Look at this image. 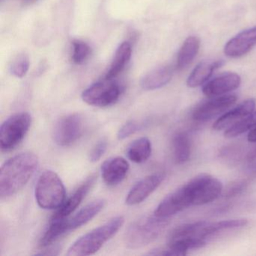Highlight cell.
I'll list each match as a JSON object with an SVG mask.
<instances>
[{
    "label": "cell",
    "mask_w": 256,
    "mask_h": 256,
    "mask_svg": "<svg viewBox=\"0 0 256 256\" xmlns=\"http://www.w3.org/2000/svg\"><path fill=\"white\" fill-rule=\"evenodd\" d=\"M143 124L138 122L136 120H130L124 124L119 131H118V137L119 140H124L127 138L131 136L132 134H134L136 132L142 130Z\"/></svg>",
    "instance_id": "obj_30"
},
{
    "label": "cell",
    "mask_w": 256,
    "mask_h": 256,
    "mask_svg": "<svg viewBox=\"0 0 256 256\" xmlns=\"http://www.w3.org/2000/svg\"><path fill=\"white\" fill-rule=\"evenodd\" d=\"M247 140L248 142L252 143H256V126H254L251 131L248 132V136H247Z\"/></svg>",
    "instance_id": "obj_33"
},
{
    "label": "cell",
    "mask_w": 256,
    "mask_h": 256,
    "mask_svg": "<svg viewBox=\"0 0 256 256\" xmlns=\"http://www.w3.org/2000/svg\"><path fill=\"white\" fill-rule=\"evenodd\" d=\"M256 126V110L253 112L251 114L242 119V120L236 122L232 126L229 127L224 132V136L226 138H234L242 133L246 132L248 130Z\"/></svg>",
    "instance_id": "obj_27"
},
{
    "label": "cell",
    "mask_w": 256,
    "mask_h": 256,
    "mask_svg": "<svg viewBox=\"0 0 256 256\" xmlns=\"http://www.w3.org/2000/svg\"><path fill=\"white\" fill-rule=\"evenodd\" d=\"M72 60L76 64H84L90 56L91 48L86 43L80 40L72 42Z\"/></svg>",
    "instance_id": "obj_28"
},
{
    "label": "cell",
    "mask_w": 256,
    "mask_h": 256,
    "mask_svg": "<svg viewBox=\"0 0 256 256\" xmlns=\"http://www.w3.org/2000/svg\"><path fill=\"white\" fill-rule=\"evenodd\" d=\"M256 108V100L253 98L246 100L244 102L236 106L234 108L224 113L216 121L212 126V128L216 131L227 130L229 127L236 124L239 121L242 120L248 115L254 112Z\"/></svg>",
    "instance_id": "obj_15"
},
{
    "label": "cell",
    "mask_w": 256,
    "mask_h": 256,
    "mask_svg": "<svg viewBox=\"0 0 256 256\" xmlns=\"http://www.w3.org/2000/svg\"><path fill=\"white\" fill-rule=\"evenodd\" d=\"M96 179V176L95 174L90 176L74 192V193L67 200H65V202L58 209V212L54 215V216L60 217V218H67L70 216L83 202L86 194L89 193L91 188L94 186Z\"/></svg>",
    "instance_id": "obj_16"
},
{
    "label": "cell",
    "mask_w": 256,
    "mask_h": 256,
    "mask_svg": "<svg viewBox=\"0 0 256 256\" xmlns=\"http://www.w3.org/2000/svg\"><path fill=\"white\" fill-rule=\"evenodd\" d=\"M235 95H226L214 97L198 106L193 112V118L199 122H206L227 110L236 102Z\"/></svg>",
    "instance_id": "obj_10"
},
{
    "label": "cell",
    "mask_w": 256,
    "mask_h": 256,
    "mask_svg": "<svg viewBox=\"0 0 256 256\" xmlns=\"http://www.w3.org/2000/svg\"><path fill=\"white\" fill-rule=\"evenodd\" d=\"M84 118L79 114H72L60 119L53 130V138L61 146L76 143L84 132Z\"/></svg>",
    "instance_id": "obj_8"
},
{
    "label": "cell",
    "mask_w": 256,
    "mask_h": 256,
    "mask_svg": "<svg viewBox=\"0 0 256 256\" xmlns=\"http://www.w3.org/2000/svg\"><path fill=\"white\" fill-rule=\"evenodd\" d=\"M29 68L30 60L26 54L19 55L10 67L12 74L20 78L26 76Z\"/></svg>",
    "instance_id": "obj_29"
},
{
    "label": "cell",
    "mask_w": 256,
    "mask_h": 256,
    "mask_svg": "<svg viewBox=\"0 0 256 256\" xmlns=\"http://www.w3.org/2000/svg\"><path fill=\"white\" fill-rule=\"evenodd\" d=\"M168 218L154 215L144 216L130 224L126 232L125 244L130 248L145 246L155 240L167 226Z\"/></svg>",
    "instance_id": "obj_3"
},
{
    "label": "cell",
    "mask_w": 256,
    "mask_h": 256,
    "mask_svg": "<svg viewBox=\"0 0 256 256\" xmlns=\"http://www.w3.org/2000/svg\"><path fill=\"white\" fill-rule=\"evenodd\" d=\"M130 164L120 156L112 157L102 164L101 172L103 180L109 186L120 184L128 174Z\"/></svg>",
    "instance_id": "obj_14"
},
{
    "label": "cell",
    "mask_w": 256,
    "mask_h": 256,
    "mask_svg": "<svg viewBox=\"0 0 256 256\" xmlns=\"http://www.w3.org/2000/svg\"><path fill=\"white\" fill-rule=\"evenodd\" d=\"M192 205H204L214 202L222 192V184L212 175L203 173L186 184Z\"/></svg>",
    "instance_id": "obj_6"
},
{
    "label": "cell",
    "mask_w": 256,
    "mask_h": 256,
    "mask_svg": "<svg viewBox=\"0 0 256 256\" xmlns=\"http://www.w3.org/2000/svg\"><path fill=\"white\" fill-rule=\"evenodd\" d=\"M256 46V26L235 36L224 46V52L229 58H238L248 54Z\"/></svg>",
    "instance_id": "obj_12"
},
{
    "label": "cell",
    "mask_w": 256,
    "mask_h": 256,
    "mask_svg": "<svg viewBox=\"0 0 256 256\" xmlns=\"http://www.w3.org/2000/svg\"><path fill=\"white\" fill-rule=\"evenodd\" d=\"M124 223V217H114L74 241L68 248L67 256H86L94 254L116 235Z\"/></svg>",
    "instance_id": "obj_2"
},
{
    "label": "cell",
    "mask_w": 256,
    "mask_h": 256,
    "mask_svg": "<svg viewBox=\"0 0 256 256\" xmlns=\"http://www.w3.org/2000/svg\"><path fill=\"white\" fill-rule=\"evenodd\" d=\"M240 84L241 78L239 74L224 73L208 82L204 86L202 92L206 96L214 98L238 89Z\"/></svg>",
    "instance_id": "obj_13"
},
{
    "label": "cell",
    "mask_w": 256,
    "mask_h": 256,
    "mask_svg": "<svg viewBox=\"0 0 256 256\" xmlns=\"http://www.w3.org/2000/svg\"><path fill=\"white\" fill-rule=\"evenodd\" d=\"M248 223L246 218H235V220H223L216 222H208L204 228V234L206 238L227 229L238 228L244 227Z\"/></svg>",
    "instance_id": "obj_26"
},
{
    "label": "cell",
    "mask_w": 256,
    "mask_h": 256,
    "mask_svg": "<svg viewBox=\"0 0 256 256\" xmlns=\"http://www.w3.org/2000/svg\"><path fill=\"white\" fill-rule=\"evenodd\" d=\"M174 156L178 164L186 162L191 155V144L185 132H179L173 138Z\"/></svg>",
    "instance_id": "obj_25"
},
{
    "label": "cell",
    "mask_w": 256,
    "mask_h": 256,
    "mask_svg": "<svg viewBox=\"0 0 256 256\" xmlns=\"http://www.w3.org/2000/svg\"><path fill=\"white\" fill-rule=\"evenodd\" d=\"M164 178V174L158 173L145 176L132 187L126 198V204L134 206L142 203L160 186Z\"/></svg>",
    "instance_id": "obj_11"
},
{
    "label": "cell",
    "mask_w": 256,
    "mask_h": 256,
    "mask_svg": "<svg viewBox=\"0 0 256 256\" xmlns=\"http://www.w3.org/2000/svg\"><path fill=\"white\" fill-rule=\"evenodd\" d=\"M68 218V217H67ZM67 218H60L53 216L50 220V224L42 236L40 240V246L47 247L60 238L62 234L68 232L67 226Z\"/></svg>",
    "instance_id": "obj_24"
},
{
    "label": "cell",
    "mask_w": 256,
    "mask_h": 256,
    "mask_svg": "<svg viewBox=\"0 0 256 256\" xmlns=\"http://www.w3.org/2000/svg\"><path fill=\"white\" fill-rule=\"evenodd\" d=\"M173 70L170 66H161L145 74L140 80L144 90H155L166 86L172 80Z\"/></svg>",
    "instance_id": "obj_18"
},
{
    "label": "cell",
    "mask_w": 256,
    "mask_h": 256,
    "mask_svg": "<svg viewBox=\"0 0 256 256\" xmlns=\"http://www.w3.org/2000/svg\"><path fill=\"white\" fill-rule=\"evenodd\" d=\"M122 88L113 80L104 79L85 90L82 100L89 106L104 108L115 104L119 100Z\"/></svg>",
    "instance_id": "obj_7"
},
{
    "label": "cell",
    "mask_w": 256,
    "mask_h": 256,
    "mask_svg": "<svg viewBox=\"0 0 256 256\" xmlns=\"http://www.w3.org/2000/svg\"><path fill=\"white\" fill-rule=\"evenodd\" d=\"M37 1H38V0H23V2L25 6H29L35 4Z\"/></svg>",
    "instance_id": "obj_34"
},
{
    "label": "cell",
    "mask_w": 256,
    "mask_h": 256,
    "mask_svg": "<svg viewBox=\"0 0 256 256\" xmlns=\"http://www.w3.org/2000/svg\"><path fill=\"white\" fill-rule=\"evenodd\" d=\"M246 186V182L245 181L239 180L232 182L226 190V197H234L240 194L242 190H245Z\"/></svg>",
    "instance_id": "obj_32"
},
{
    "label": "cell",
    "mask_w": 256,
    "mask_h": 256,
    "mask_svg": "<svg viewBox=\"0 0 256 256\" xmlns=\"http://www.w3.org/2000/svg\"><path fill=\"white\" fill-rule=\"evenodd\" d=\"M152 152V144L148 138L136 139L128 146L127 156L132 162L138 164L145 162Z\"/></svg>",
    "instance_id": "obj_23"
},
{
    "label": "cell",
    "mask_w": 256,
    "mask_h": 256,
    "mask_svg": "<svg viewBox=\"0 0 256 256\" xmlns=\"http://www.w3.org/2000/svg\"><path fill=\"white\" fill-rule=\"evenodd\" d=\"M106 204V200L104 199H96L88 204L72 216H68L67 218L68 232L76 230L89 222L104 209Z\"/></svg>",
    "instance_id": "obj_17"
},
{
    "label": "cell",
    "mask_w": 256,
    "mask_h": 256,
    "mask_svg": "<svg viewBox=\"0 0 256 256\" xmlns=\"http://www.w3.org/2000/svg\"><path fill=\"white\" fill-rule=\"evenodd\" d=\"M200 48V40L196 36L188 37L178 53L176 67L182 70L192 62Z\"/></svg>",
    "instance_id": "obj_22"
},
{
    "label": "cell",
    "mask_w": 256,
    "mask_h": 256,
    "mask_svg": "<svg viewBox=\"0 0 256 256\" xmlns=\"http://www.w3.org/2000/svg\"><path fill=\"white\" fill-rule=\"evenodd\" d=\"M222 65V61H203L196 66L187 79V86L196 88L209 80L216 70Z\"/></svg>",
    "instance_id": "obj_19"
},
{
    "label": "cell",
    "mask_w": 256,
    "mask_h": 256,
    "mask_svg": "<svg viewBox=\"0 0 256 256\" xmlns=\"http://www.w3.org/2000/svg\"><path fill=\"white\" fill-rule=\"evenodd\" d=\"M35 154L22 152L7 160L0 170V196L8 198L22 190L38 168Z\"/></svg>",
    "instance_id": "obj_1"
},
{
    "label": "cell",
    "mask_w": 256,
    "mask_h": 256,
    "mask_svg": "<svg viewBox=\"0 0 256 256\" xmlns=\"http://www.w3.org/2000/svg\"><path fill=\"white\" fill-rule=\"evenodd\" d=\"M132 50L131 44L128 42H124L118 47L110 68L106 74V79L113 80L122 72L131 58Z\"/></svg>",
    "instance_id": "obj_21"
},
{
    "label": "cell",
    "mask_w": 256,
    "mask_h": 256,
    "mask_svg": "<svg viewBox=\"0 0 256 256\" xmlns=\"http://www.w3.org/2000/svg\"><path fill=\"white\" fill-rule=\"evenodd\" d=\"M107 140H102L98 142L91 150L90 152L89 160L91 162H96L101 160L102 157L106 154L107 150Z\"/></svg>",
    "instance_id": "obj_31"
},
{
    "label": "cell",
    "mask_w": 256,
    "mask_h": 256,
    "mask_svg": "<svg viewBox=\"0 0 256 256\" xmlns=\"http://www.w3.org/2000/svg\"><path fill=\"white\" fill-rule=\"evenodd\" d=\"M32 118L26 112L14 114L4 121L0 128V148L10 152L23 140L29 131Z\"/></svg>",
    "instance_id": "obj_5"
},
{
    "label": "cell",
    "mask_w": 256,
    "mask_h": 256,
    "mask_svg": "<svg viewBox=\"0 0 256 256\" xmlns=\"http://www.w3.org/2000/svg\"><path fill=\"white\" fill-rule=\"evenodd\" d=\"M209 222L198 221L194 222L186 223L174 228L169 234L168 241L185 238H202L204 240V228Z\"/></svg>",
    "instance_id": "obj_20"
},
{
    "label": "cell",
    "mask_w": 256,
    "mask_h": 256,
    "mask_svg": "<svg viewBox=\"0 0 256 256\" xmlns=\"http://www.w3.org/2000/svg\"><path fill=\"white\" fill-rule=\"evenodd\" d=\"M35 196L40 208L59 209L66 200L65 186L58 174L50 170H44L37 181Z\"/></svg>",
    "instance_id": "obj_4"
},
{
    "label": "cell",
    "mask_w": 256,
    "mask_h": 256,
    "mask_svg": "<svg viewBox=\"0 0 256 256\" xmlns=\"http://www.w3.org/2000/svg\"><path fill=\"white\" fill-rule=\"evenodd\" d=\"M192 205L191 196L185 184L168 194L155 210L154 215L161 218H168Z\"/></svg>",
    "instance_id": "obj_9"
}]
</instances>
